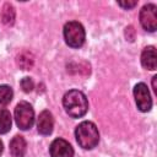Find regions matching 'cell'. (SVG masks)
Masks as SVG:
<instances>
[{
	"instance_id": "10",
	"label": "cell",
	"mask_w": 157,
	"mask_h": 157,
	"mask_svg": "<svg viewBox=\"0 0 157 157\" xmlns=\"http://www.w3.org/2000/svg\"><path fill=\"white\" fill-rule=\"evenodd\" d=\"M10 152L13 157H23L26 153V141L22 136L16 135L10 142Z\"/></svg>"
},
{
	"instance_id": "15",
	"label": "cell",
	"mask_w": 157,
	"mask_h": 157,
	"mask_svg": "<svg viewBox=\"0 0 157 157\" xmlns=\"http://www.w3.org/2000/svg\"><path fill=\"white\" fill-rule=\"evenodd\" d=\"M21 87H22L23 92L28 93V92H31V91L33 90L34 83H33V81H32L31 77H23V78L21 80Z\"/></svg>"
},
{
	"instance_id": "9",
	"label": "cell",
	"mask_w": 157,
	"mask_h": 157,
	"mask_svg": "<svg viewBox=\"0 0 157 157\" xmlns=\"http://www.w3.org/2000/svg\"><path fill=\"white\" fill-rule=\"evenodd\" d=\"M141 64H142V66L145 69L156 70V67H157V55H156L155 47L150 45V47H146L142 50V54H141Z\"/></svg>"
},
{
	"instance_id": "16",
	"label": "cell",
	"mask_w": 157,
	"mask_h": 157,
	"mask_svg": "<svg viewBox=\"0 0 157 157\" xmlns=\"http://www.w3.org/2000/svg\"><path fill=\"white\" fill-rule=\"evenodd\" d=\"M121 7H124V9H131V7H134L137 2L136 1H119L118 2Z\"/></svg>"
},
{
	"instance_id": "18",
	"label": "cell",
	"mask_w": 157,
	"mask_h": 157,
	"mask_svg": "<svg viewBox=\"0 0 157 157\" xmlns=\"http://www.w3.org/2000/svg\"><path fill=\"white\" fill-rule=\"evenodd\" d=\"M2 148H4V147H2V142H1V140H0V155L2 153Z\"/></svg>"
},
{
	"instance_id": "6",
	"label": "cell",
	"mask_w": 157,
	"mask_h": 157,
	"mask_svg": "<svg viewBox=\"0 0 157 157\" xmlns=\"http://www.w3.org/2000/svg\"><path fill=\"white\" fill-rule=\"evenodd\" d=\"M134 97H135L136 105L141 112H147V110L151 109L152 99H151L150 91H148L146 83L139 82L137 85H135V87H134Z\"/></svg>"
},
{
	"instance_id": "1",
	"label": "cell",
	"mask_w": 157,
	"mask_h": 157,
	"mask_svg": "<svg viewBox=\"0 0 157 157\" xmlns=\"http://www.w3.org/2000/svg\"><path fill=\"white\" fill-rule=\"evenodd\" d=\"M63 105L65 112L72 118H81L88 110V101L86 96L78 90H71L63 97Z\"/></svg>"
},
{
	"instance_id": "13",
	"label": "cell",
	"mask_w": 157,
	"mask_h": 157,
	"mask_svg": "<svg viewBox=\"0 0 157 157\" xmlns=\"http://www.w3.org/2000/svg\"><path fill=\"white\" fill-rule=\"evenodd\" d=\"M12 124L11 114L6 109H0V134H6L10 131Z\"/></svg>"
},
{
	"instance_id": "5",
	"label": "cell",
	"mask_w": 157,
	"mask_h": 157,
	"mask_svg": "<svg viewBox=\"0 0 157 157\" xmlns=\"http://www.w3.org/2000/svg\"><path fill=\"white\" fill-rule=\"evenodd\" d=\"M140 22L141 26L148 31L155 32L157 28V7L153 4L145 5L140 11Z\"/></svg>"
},
{
	"instance_id": "17",
	"label": "cell",
	"mask_w": 157,
	"mask_h": 157,
	"mask_svg": "<svg viewBox=\"0 0 157 157\" xmlns=\"http://www.w3.org/2000/svg\"><path fill=\"white\" fill-rule=\"evenodd\" d=\"M156 80H157V76H153L152 77V87H153V91L157 93V87H156Z\"/></svg>"
},
{
	"instance_id": "2",
	"label": "cell",
	"mask_w": 157,
	"mask_h": 157,
	"mask_svg": "<svg viewBox=\"0 0 157 157\" xmlns=\"http://www.w3.org/2000/svg\"><path fill=\"white\" fill-rule=\"evenodd\" d=\"M77 144L85 150H92L98 145L99 132L92 121H82L75 130Z\"/></svg>"
},
{
	"instance_id": "11",
	"label": "cell",
	"mask_w": 157,
	"mask_h": 157,
	"mask_svg": "<svg viewBox=\"0 0 157 157\" xmlns=\"http://www.w3.org/2000/svg\"><path fill=\"white\" fill-rule=\"evenodd\" d=\"M1 21L6 26H11L15 22V9L11 4H5L1 10Z\"/></svg>"
},
{
	"instance_id": "4",
	"label": "cell",
	"mask_w": 157,
	"mask_h": 157,
	"mask_svg": "<svg viewBox=\"0 0 157 157\" xmlns=\"http://www.w3.org/2000/svg\"><path fill=\"white\" fill-rule=\"evenodd\" d=\"M15 120L21 130H28L34 123V112L29 103L20 102L15 108Z\"/></svg>"
},
{
	"instance_id": "14",
	"label": "cell",
	"mask_w": 157,
	"mask_h": 157,
	"mask_svg": "<svg viewBox=\"0 0 157 157\" xmlns=\"http://www.w3.org/2000/svg\"><path fill=\"white\" fill-rule=\"evenodd\" d=\"M13 97V92L12 88L7 85H1L0 86V104L1 105H6L11 102Z\"/></svg>"
},
{
	"instance_id": "8",
	"label": "cell",
	"mask_w": 157,
	"mask_h": 157,
	"mask_svg": "<svg viewBox=\"0 0 157 157\" xmlns=\"http://www.w3.org/2000/svg\"><path fill=\"white\" fill-rule=\"evenodd\" d=\"M54 128V119L49 110H43L37 120V129L38 132L42 135H50Z\"/></svg>"
},
{
	"instance_id": "3",
	"label": "cell",
	"mask_w": 157,
	"mask_h": 157,
	"mask_svg": "<svg viewBox=\"0 0 157 157\" xmlns=\"http://www.w3.org/2000/svg\"><path fill=\"white\" fill-rule=\"evenodd\" d=\"M64 39L71 48H80L85 42V29L80 22L71 21L64 26Z\"/></svg>"
},
{
	"instance_id": "7",
	"label": "cell",
	"mask_w": 157,
	"mask_h": 157,
	"mask_svg": "<svg viewBox=\"0 0 157 157\" xmlns=\"http://www.w3.org/2000/svg\"><path fill=\"white\" fill-rule=\"evenodd\" d=\"M52 157H72L74 150L71 145L64 139H55L49 147Z\"/></svg>"
},
{
	"instance_id": "12",
	"label": "cell",
	"mask_w": 157,
	"mask_h": 157,
	"mask_svg": "<svg viewBox=\"0 0 157 157\" xmlns=\"http://www.w3.org/2000/svg\"><path fill=\"white\" fill-rule=\"evenodd\" d=\"M34 64V58L29 52H23L17 56V65L22 70H29Z\"/></svg>"
}]
</instances>
